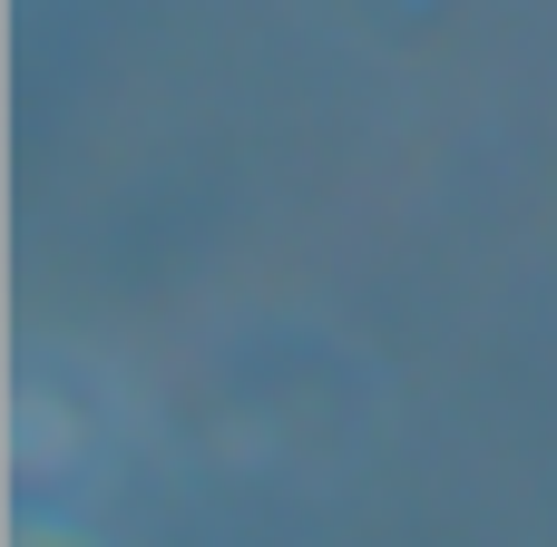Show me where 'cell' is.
<instances>
[{"instance_id":"1","label":"cell","mask_w":557,"mask_h":547,"mask_svg":"<svg viewBox=\"0 0 557 547\" xmlns=\"http://www.w3.org/2000/svg\"><path fill=\"white\" fill-rule=\"evenodd\" d=\"M29 547H69V538H29Z\"/></svg>"}]
</instances>
